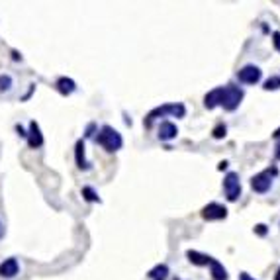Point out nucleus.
Returning a JSON list of instances; mask_svg holds the SVG:
<instances>
[{"label": "nucleus", "mask_w": 280, "mask_h": 280, "mask_svg": "<svg viewBox=\"0 0 280 280\" xmlns=\"http://www.w3.org/2000/svg\"><path fill=\"white\" fill-rule=\"evenodd\" d=\"M96 143H98L100 147H104L108 153H116V151L122 149L124 140H122V136H120L112 126H102L100 134L96 136Z\"/></svg>", "instance_id": "obj_1"}, {"label": "nucleus", "mask_w": 280, "mask_h": 280, "mask_svg": "<svg viewBox=\"0 0 280 280\" xmlns=\"http://www.w3.org/2000/svg\"><path fill=\"white\" fill-rule=\"evenodd\" d=\"M167 114H172L176 118H184L186 116V108L182 104H163V106H159V108H155V110H151L147 114V118L143 120V126L151 128V124H153L155 118H161V116H167Z\"/></svg>", "instance_id": "obj_2"}, {"label": "nucleus", "mask_w": 280, "mask_h": 280, "mask_svg": "<svg viewBox=\"0 0 280 280\" xmlns=\"http://www.w3.org/2000/svg\"><path fill=\"white\" fill-rule=\"evenodd\" d=\"M241 100H243V90L239 86H233V84L224 86V94H222V106H224V110H227V112L237 110L239 104H241Z\"/></svg>", "instance_id": "obj_3"}, {"label": "nucleus", "mask_w": 280, "mask_h": 280, "mask_svg": "<svg viewBox=\"0 0 280 280\" xmlns=\"http://www.w3.org/2000/svg\"><path fill=\"white\" fill-rule=\"evenodd\" d=\"M273 174H277V168H273V170L269 168V170H263V172L255 174L251 178V188L255 192H259V194H265L271 188V184H273Z\"/></svg>", "instance_id": "obj_4"}, {"label": "nucleus", "mask_w": 280, "mask_h": 280, "mask_svg": "<svg viewBox=\"0 0 280 280\" xmlns=\"http://www.w3.org/2000/svg\"><path fill=\"white\" fill-rule=\"evenodd\" d=\"M224 190L229 202H235L241 196V182L237 172H227V176L224 178Z\"/></svg>", "instance_id": "obj_5"}, {"label": "nucleus", "mask_w": 280, "mask_h": 280, "mask_svg": "<svg viewBox=\"0 0 280 280\" xmlns=\"http://www.w3.org/2000/svg\"><path fill=\"white\" fill-rule=\"evenodd\" d=\"M202 218L206 222H216V220H225L227 218V208L218 204V202H212L208 206L202 208Z\"/></svg>", "instance_id": "obj_6"}, {"label": "nucleus", "mask_w": 280, "mask_h": 280, "mask_svg": "<svg viewBox=\"0 0 280 280\" xmlns=\"http://www.w3.org/2000/svg\"><path fill=\"white\" fill-rule=\"evenodd\" d=\"M261 77H263V71H261L259 67H255V65H245V67L237 73V79H239L241 83H245V84H255V83L261 81Z\"/></svg>", "instance_id": "obj_7"}, {"label": "nucleus", "mask_w": 280, "mask_h": 280, "mask_svg": "<svg viewBox=\"0 0 280 280\" xmlns=\"http://www.w3.org/2000/svg\"><path fill=\"white\" fill-rule=\"evenodd\" d=\"M26 138H28V145H29L31 149H39V147L43 145V136H41L39 124H37L35 120L29 122V132L26 134Z\"/></svg>", "instance_id": "obj_8"}, {"label": "nucleus", "mask_w": 280, "mask_h": 280, "mask_svg": "<svg viewBox=\"0 0 280 280\" xmlns=\"http://www.w3.org/2000/svg\"><path fill=\"white\" fill-rule=\"evenodd\" d=\"M18 273H20V263H18V259L10 257V259H4V261L0 263V277H2V279H14Z\"/></svg>", "instance_id": "obj_9"}, {"label": "nucleus", "mask_w": 280, "mask_h": 280, "mask_svg": "<svg viewBox=\"0 0 280 280\" xmlns=\"http://www.w3.org/2000/svg\"><path fill=\"white\" fill-rule=\"evenodd\" d=\"M222 94H224V86L214 88L212 92H208V94L204 96V106H206L208 110H214L216 106H222Z\"/></svg>", "instance_id": "obj_10"}, {"label": "nucleus", "mask_w": 280, "mask_h": 280, "mask_svg": "<svg viewBox=\"0 0 280 280\" xmlns=\"http://www.w3.org/2000/svg\"><path fill=\"white\" fill-rule=\"evenodd\" d=\"M186 257L192 265H198V267H212V263L216 261L214 257L210 255H204V253H198V251H186Z\"/></svg>", "instance_id": "obj_11"}, {"label": "nucleus", "mask_w": 280, "mask_h": 280, "mask_svg": "<svg viewBox=\"0 0 280 280\" xmlns=\"http://www.w3.org/2000/svg\"><path fill=\"white\" fill-rule=\"evenodd\" d=\"M176 134H178V130H176V126H174L172 122H163V124L159 126V140L161 141L174 140Z\"/></svg>", "instance_id": "obj_12"}, {"label": "nucleus", "mask_w": 280, "mask_h": 280, "mask_svg": "<svg viewBox=\"0 0 280 280\" xmlns=\"http://www.w3.org/2000/svg\"><path fill=\"white\" fill-rule=\"evenodd\" d=\"M75 159H77V167L79 168H83V170L90 168V165H88V161L84 157V141L83 140H79L77 145H75Z\"/></svg>", "instance_id": "obj_13"}, {"label": "nucleus", "mask_w": 280, "mask_h": 280, "mask_svg": "<svg viewBox=\"0 0 280 280\" xmlns=\"http://www.w3.org/2000/svg\"><path fill=\"white\" fill-rule=\"evenodd\" d=\"M55 86H57V90H59L63 96H69V94H73V92L77 90V83H75L73 79H67V77H61Z\"/></svg>", "instance_id": "obj_14"}, {"label": "nucleus", "mask_w": 280, "mask_h": 280, "mask_svg": "<svg viewBox=\"0 0 280 280\" xmlns=\"http://www.w3.org/2000/svg\"><path fill=\"white\" fill-rule=\"evenodd\" d=\"M147 277L151 280H167V277H168V267L167 265H157L155 269L149 271Z\"/></svg>", "instance_id": "obj_15"}, {"label": "nucleus", "mask_w": 280, "mask_h": 280, "mask_svg": "<svg viewBox=\"0 0 280 280\" xmlns=\"http://www.w3.org/2000/svg\"><path fill=\"white\" fill-rule=\"evenodd\" d=\"M210 269H212V279L214 280H227V271L224 269V265L220 261H214Z\"/></svg>", "instance_id": "obj_16"}, {"label": "nucleus", "mask_w": 280, "mask_h": 280, "mask_svg": "<svg viewBox=\"0 0 280 280\" xmlns=\"http://www.w3.org/2000/svg\"><path fill=\"white\" fill-rule=\"evenodd\" d=\"M83 196H84V200H88V202H100V196L94 192V188H90V186H83Z\"/></svg>", "instance_id": "obj_17"}, {"label": "nucleus", "mask_w": 280, "mask_h": 280, "mask_svg": "<svg viewBox=\"0 0 280 280\" xmlns=\"http://www.w3.org/2000/svg\"><path fill=\"white\" fill-rule=\"evenodd\" d=\"M265 90H279L280 88V79L279 77H271L267 83H265V86H263Z\"/></svg>", "instance_id": "obj_18"}, {"label": "nucleus", "mask_w": 280, "mask_h": 280, "mask_svg": "<svg viewBox=\"0 0 280 280\" xmlns=\"http://www.w3.org/2000/svg\"><path fill=\"white\" fill-rule=\"evenodd\" d=\"M10 86H12V77L10 75H0V92L10 90Z\"/></svg>", "instance_id": "obj_19"}, {"label": "nucleus", "mask_w": 280, "mask_h": 280, "mask_svg": "<svg viewBox=\"0 0 280 280\" xmlns=\"http://www.w3.org/2000/svg\"><path fill=\"white\" fill-rule=\"evenodd\" d=\"M214 138H216V140H222V138H225V126H224V124H220V126L214 130Z\"/></svg>", "instance_id": "obj_20"}, {"label": "nucleus", "mask_w": 280, "mask_h": 280, "mask_svg": "<svg viewBox=\"0 0 280 280\" xmlns=\"http://www.w3.org/2000/svg\"><path fill=\"white\" fill-rule=\"evenodd\" d=\"M273 45H275V49L280 53V31H275V33H273Z\"/></svg>", "instance_id": "obj_21"}, {"label": "nucleus", "mask_w": 280, "mask_h": 280, "mask_svg": "<svg viewBox=\"0 0 280 280\" xmlns=\"http://www.w3.org/2000/svg\"><path fill=\"white\" fill-rule=\"evenodd\" d=\"M255 231H257V233H259V235H265V233H267V227H265V225H263V224H259V225H257V227H255Z\"/></svg>", "instance_id": "obj_22"}, {"label": "nucleus", "mask_w": 280, "mask_h": 280, "mask_svg": "<svg viewBox=\"0 0 280 280\" xmlns=\"http://www.w3.org/2000/svg\"><path fill=\"white\" fill-rule=\"evenodd\" d=\"M16 132H18V136H22V138H26V130H24L22 126H16Z\"/></svg>", "instance_id": "obj_23"}, {"label": "nucleus", "mask_w": 280, "mask_h": 280, "mask_svg": "<svg viewBox=\"0 0 280 280\" xmlns=\"http://www.w3.org/2000/svg\"><path fill=\"white\" fill-rule=\"evenodd\" d=\"M239 280H255V279H251L249 273H241V275H239Z\"/></svg>", "instance_id": "obj_24"}, {"label": "nucleus", "mask_w": 280, "mask_h": 280, "mask_svg": "<svg viewBox=\"0 0 280 280\" xmlns=\"http://www.w3.org/2000/svg\"><path fill=\"white\" fill-rule=\"evenodd\" d=\"M273 136H275L277 140H280V128H279V130H277V132H275V134H273Z\"/></svg>", "instance_id": "obj_25"}, {"label": "nucleus", "mask_w": 280, "mask_h": 280, "mask_svg": "<svg viewBox=\"0 0 280 280\" xmlns=\"http://www.w3.org/2000/svg\"><path fill=\"white\" fill-rule=\"evenodd\" d=\"M277 159H280V143L277 145Z\"/></svg>", "instance_id": "obj_26"}, {"label": "nucleus", "mask_w": 280, "mask_h": 280, "mask_svg": "<svg viewBox=\"0 0 280 280\" xmlns=\"http://www.w3.org/2000/svg\"><path fill=\"white\" fill-rule=\"evenodd\" d=\"M275 280H280V269H279V273H277V277H275Z\"/></svg>", "instance_id": "obj_27"}, {"label": "nucleus", "mask_w": 280, "mask_h": 280, "mask_svg": "<svg viewBox=\"0 0 280 280\" xmlns=\"http://www.w3.org/2000/svg\"><path fill=\"white\" fill-rule=\"evenodd\" d=\"M0 237H2V224H0Z\"/></svg>", "instance_id": "obj_28"}]
</instances>
